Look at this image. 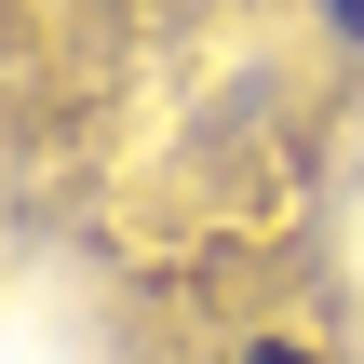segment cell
<instances>
[{
  "label": "cell",
  "mask_w": 364,
  "mask_h": 364,
  "mask_svg": "<svg viewBox=\"0 0 364 364\" xmlns=\"http://www.w3.org/2000/svg\"><path fill=\"white\" fill-rule=\"evenodd\" d=\"M324 14H338V41H351V54H364V0H324Z\"/></svg>",
  "instance_id": "6da1fadb"
},
{
  "label": "cell",
  "mask_w": 364,
  "mask_h": 364,
  "mask_svg": "<svg viewBox=\"0 0 364 364\" xmlns=\"http://www.w3.org/2000/svg\"><path fill=\"white\" fill-rule=\"evenodd\" d=\"M243 364H311V351H297V338H257V351H243Z\"/></svg>",
  "instance_id": "7a4b0ae2"
}]
</instances>
